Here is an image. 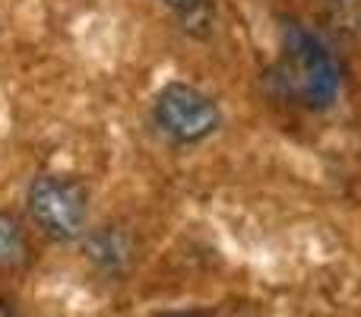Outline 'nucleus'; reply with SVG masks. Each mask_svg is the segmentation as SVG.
Segmentation results:
<instances>
[{
	"instance_id": "f257e3e1",
	"label": "nucleus",
	"mask_w": 361,
	"mask_h": 317,
	"mask_svg": "<svg viewBox=\"0 0 361 317\" xmlns=\"http://www.w3.org/2000/svg\"><path fill=\"white\" fill-rule=\"evenodd\" d=\"M276 86L307 112H326L343 86V67L336 54L301 23H282V51L273 70Z\"/></svg>"
},
{
	"instance_id": "f03ea898",
	"label": "nucleus",
	"mask_w": 361,
	"mask_h": 317,
	"mask_svg": "<svg viewBox=\"0 0 361 317\" xmlns=\"http://www.w3.org/2000/svg\"><path fill=\"white\" fill-rule=\"evenodd\" d=\"M25 210L32 222L51 241H76L86 235L89 193L76 178L67 174H38L25 193Z\"/></svg>"
},
{
	"instance_id": "7ed1b4c3",
	"label": "nucleus",
	"mask_w": 361,
	"mask_h": 317,
	"mask_svg": "<svg viewBox=\"0 0 361 317\" xmlns=\"http://www.w3.org/2000/svg\"><path fill=\"white\" fill-rule=\"evenodd\" d=\"M152 121L169 140L193 146L209 140L222 124V112L206 92L187 83H169L152 102Z\"/></svg>"
},
{
	"instance_id": "20e7f679",
	"label": "nucleus",
	"mask_w": 361,
	"mask_h": 317,
	"mask_svg": "<svg viewBox=\"0 0 361 317\" xmlns=\"http://www.w3.org/2000/svg\"><path fill=\"white\" fill-rule=\"evenodd\" d=\"M133 238L121 225H99L82 235V254L95 270L108 276H124L133 263Z\"/></svg>"
},
{
	"instance_id": "39448f33",
	"label": "nucleus",
	"mask_w": 361,
	"mask_h": 317,
	"mask_svg": "<svg viewBox=\"0 0 361 317\" xmlns=\"http://www.w3.org/2000/svg\"><path fill=\"white\" fill-rule=\"evenodd\" d=\"M32 257L29 248V235H25L23 222H19L13 213L0 210V270L13 273V270H23Z\"/></svg>"
},
{
	"instance_id": "423d86ee",
	"label": "nucleus",
	"mask_w": 361,
	"mask_h": 317,
	"mask_svg": "<svg viewBox=\"0 0 361 317\" xmlns=\"http://www.w3.org/2000/svg\"><path fill=\"white\" fill-rule=\"evenodd\" d=\"M178 19V25L193 38H206L216 25V6L212 0H162Z\"/></svg>"
},
{
	"instance_id": "0eeeda50",
	"label": "nucleus",
	"mask_w": 361,
	"mask_h": 317,
	"mask_svg": "<svg viewBox=\"0 0 361 317\" xmlns=\"http://www.w3.org/2000/svg\"><path fill=\"white\" fill-rule=\"evenodd\" d=\"M159 317H209L206 311H169V314H159Z\"/></svg>"
},
{
	"instance_id": "6e6552de",
	"label": "nucleus",
	"mask_w": 361,
	"mask_h": 317,
	"mask_svg": "<svg viewBox=\"0 0 361 317\" xmlns=\"http://www.w3.org/2000/svg\"><path fill=\"white\" fill-rule=\"evenodd\" d=\"M0 317H19V314H16V308H13L6 299H0Z\"/></svg>"
},
{
	"instance_id": "1a4fd4ad",
	"label": "nucleus",
	"mask_w": 361,
	"mask_h": 317,
	"mask_svg": "<svg viewBox=\"0 0 361 317\" xmlns=\"http://www.w3.org/2000/svg\"><path fill=\"white\" fill-rule=\"evenodd\" d=\"M326 4H330L333 10H349V6L355 4V0H326Z\"/></svg>"
}]
</instances>
